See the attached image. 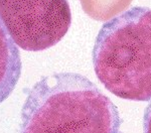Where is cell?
Segmentation results:
<instances>
[{"label": "cell", "instance_id": "6da1fadb", "mask_svg": "<svg viewBox=\"0 0 151 133\" xmlns=\"http://www.w3.org/2000/svg\"><path fill=\"white\" fill-rule=\"evenodd\" d=\"M121 117L109 97L75 73L43 77L28 91L20 133H120Z\"/></svg>", "mask_w": 151, "mask_h": 133}, {"label": "cell", "instance_id": "277c9868", "mask_svg": "<svg viewBox=\"0 0 151 133\" xmlns=\"http://www.w3.org/2000/svg\"><path fill=\"white\" fill-rule=\"evenodd\" d=\"M21 74V59L14 42L0 19V103L14 91Z\"/></svg>", "mask_w": 151, "mask_h": 133}, {"label": "cell", "instance_id": "7a4b0ae2", "mask_svg": "<svg viewBox=\"0 0 151 133\" xmlns=\"http://www.w3.org/2000/svg\"><path fill=\"white\" fill-rule=\"evenodd\" d=\"M97 78L119 98L151 100V9L136 6L103 24L93 50Z\"/></svg>", "mask_w": 151, "mask_h": 133}, {"label": "cell", "instance_id": "3957f363", "mask_svg": "<svg viewBox=\"0 0 151 133\" xmlns=\"http://www.w3.org/2000/svg\"><path fill=\"white\" fill-rule=\"evenodd\" d=\"M0 19L18 47L40 52L63 40L72 12L68 0H0Z\"/></svg>", "mask_w": 151, "mask_h": 133}, {"label": "cell", "instance_id": "5b68a950", "mask_svg": "<svg viewBox=\"0 0 151 133\" xmlns=\"http://www.w3.org/2000/svg\"><path fill=\"white\" fill-rule=\"evenodd\" d=\"M87 15L98 21H106L125 10L132 0H80Z\"/></svg>", "mask_w": 151, "mask_h": 133}, {"label": "cell", "instance_id": "8992f818", "mask_svg": "<svg viewBox=\"0 0 151 133\" xmlns=\"http://www.w3.org/2000/svg\"><path fill=\"white\" fill-rule=\"evenodd\" d=\"M143 133H151V102L147 106L144 113V121H143Z\"/></svg>", "mask_w": 151, "mask_h": 133}]
</instances>
